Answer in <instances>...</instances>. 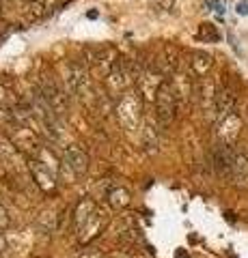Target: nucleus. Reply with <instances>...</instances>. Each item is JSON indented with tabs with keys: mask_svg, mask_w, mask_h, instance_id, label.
Returning <instances> with one entry per match:
<instances>
[{
	"mask_svg": "<svg viewBox=\"0 0 248 258\" xmlns=\"http://www.w3.org/2000/svg\"><path fill=\"white\" fill-rule=\"evenodd\" d=\"M237 11H239V13H248V5H246V3H239V5H237Z\"/></svg>",
	"mask_w": 248,
	"mask_h": 258,
	"instance_id": "19",
	"label": "nucleus"
},
{
	"mask_svg": "<svg viewBox=\"0 0 248 258\" xmlns=\"http://www.w3.org/2000/svg\"><path fill=\"white\" fill-rule=\"evenodd\" d=\"M41 95H43V99L47 101V106H50L54 112H57V114H61V112L67 108L65 95H63V91L52 82V80L43 82V86H41Z\"/></svg>",
	"mask_w": 248,
	"mask_h": 258,
	"instance_id": "8",
	"label": "nucleus"
},
{
	"mask_svg": "<svg viewBox=\"0 0 248 258\" xmlns=\"http://www.w3.org/2000/svg\"><path fill=\"white\" fill-rule=\"evenodd\" d=\"M95 211H97V207H95L93 198H82V200H80L78 207H76V211H74V228H76V232H80L84 228V224L91 220Z\"/></svg>",
	"mask_w": 248,
	"mask_h": 258,
	"instance_id": "10",
	"label": "nucleus"
},
{
	"mask_svg": "<svg viewBox=\"0 0 248 258\" xmlns=\"http://www.w3.org/2000/svg\"><path fill=\"white\" fill-rule=\"evenodd\" d=\"M231 181L237 187H248V151H242L235 155L233 170H231Z\"/></svg>",
	"mask_w": 248,
	"mask_h": 258,
	"instance_id": "11",
	"label": "nucleus"
},
{
	"mask_svg": "<svg viewBox=\"0 0 248 258\" xmlns=\"http://www.w3.org/2000/svg\"><path fill=\"white\" fill-rule=\"evenodd\" d=\"M9 226V213H7V209L0 205V228H7Z\"/></svg>",
	"mask_w": 248,
	"mask_h": 258,
	"instance_id": "18",
	"label": "nucleus"
},
{
	"mask_svg": "<svg viewBox=\"0 0 248 258\" xmlns=\"http://www.w3.org/2000/svg\"><path fill=\"white\" fill-rule=\"evenodd\" d=\"M18 157V151H15V142L7 140L0 136V159L3 161H15Z\"/></svg>",
	"mask_w": 248,
	"mask_h": 258,
	"instance_id": "15",
	"label": "nucleus"
},
{
	"mask_svg": "<svg viewBox=\"0 0 248 258\" xmlns=\"http://www.w3.org/2000/svg\"><path fill=\"white\" fill-rule=\"evenodd\" d=\"M108 203H110V207L113 209H117V211H121V209H125V207H130V191H127L125 187H119V185H115V187H110V191H108Z\"/></svg>",
	"mask_w": 248,
	"mask_h": 258,
	"instance_id": "13",
	"label": "nucleus"
},
{
	"mask_svg": "<svg viewBox=\"0 0 248 258\" xmlns=\"http://www.w3.org/2000/svg\"><path fill=\"white\" fill-rule=\"evenodd\" d=\"M67 84L69 88L80 97H89L91 95V82H89V74L86 67L78 60H71L67 64Z\"/></svg>",
	"mask_w": 248,
	"mask_h": 258,
	"instance_id": "3",
	"label": "nucleus"
},
{
	"mask_svg": "<svg viewBox=\"0 0 248 258\" xmlns=\"http://www.w3.org/2000/svg\"><path fill=\"white\" fill-rule=\"evenodd\" d=\"M237 151L231 149V144L220 142L218 147L212 153V166L218 176H229L231 179V170H233V161H235Z\"/></svg>",
	"mask_w": 248,
	"mask_h": 258,
	"instance_id": "4",
	"label": "nucleus"
},
{
	"mask_svg": "<svg viewBox=\"0 0 248 258\" xmlns=\"http://www.w3.org/2000/svg\"><path fill=\"white\" fill-rule=\"evenodd\" d=\"M28 168H30V172H33L35 183L43 191H54L57 189V172H54L52 168H47V164H43V161H39V159H30Z\"/></svg>",
	"mask_w": 248,
	"mask_h": 258,
	"instance_id": "5",
	"label": "nucleus"
},
{
	"mask_svg": "<svg viewBox=\"0 0 248 258\" xmlns=\"http://www.w3.org/2000/svg\"><path fill=\"white\" fill-rule=\"evenodd\" d=\"M218 125H220V136H222V140H225V144H231L239 132V118L235 116V112H231L229 116L218 120Z\"/></svg>",
	"mask_w": 248,
	"mask_h": 258,
	"instance_id": "12",
	"label": "nucleus"
},
{
	"mask_svg": "<svg viewBox=\"0 0 248 258\" xmlns=\"http://www.w3.org/2000/svg\"><path fill=\"white\" fill-rule=\"evenodd\" d=\"M3 249H5V239L0 237V252H3Z\"/></svg>",
	"mask_w": 248,
	"mask_h": 258,
	"instance_id": "20",
	"label": "nucleus"
},
{
	"mask_svg": "<svg viewBox=\"0 0 248 258\" xmlns=\"http://www.w3.org/2000/svg\"><path fill=\"white\" fill-rule=\"evenodd\" d=\"M106 224H108V215L104 211H95L91 220L84 224V228L80 230V241H82V243H89V241H93L104 230V226H106Z\"/></svg>",
	"mask_w": 248,
	"mask_h": 258,
	"instance_id": "9",
	"label": "nucleus"
},
{
	"mask_svg": "<svg viewBox=\"0 0 248 258\" xmlns=\"http://www.w3.org/2000/svg\"><path fill=\"white\" fill-rule=\"evenodd\" d=\"M117 116L119 120L123 123V127L132 129L138 125V118H140V99L136 93H127L123 95L117 103Z\"/></svg>",
	"mask_w": 248,
	"mask_h": 258,
	"instance_id": "2",
	"label": "nucleus"
},
{
	"mask_svg": "<svg viewBox=\"0 0 248 258\" xmlns=\"http://www.w3.org/2000/svg\"><path fill=\"white\" fill-rule=\"evenodd\" d=\"M201 37L210 39V41H216V39H218V32H216V28L212 26V24H203L201 26Z\"/></svg>",
	"mask_w": 248,
	"mask_h": 258,
	"instance_id": "16",
	"label": "nucleus"
},
{
	"mask_svg": "<svg viewBox=\"0 0 248 258\" xmlns=\"http://www.w3.org/2000/svg\"><path fill=\"white\" fill-rule=\"evenodd\" d=\"M26 5L30 7V11H33L35 15L43 13V0H26Z\"/></svg>",
	"mask_w": 248,
	"mask_h": 258,
	"instance_id": "17",
	"label": "nucleus"
},
{
	"mask_svg": "<svg viewBox=\"0 0 248 258\" xmlns=\"http://www.w3.org/2000/svg\"><path fill=\"white\" fill-rule=\"evenodd\" d=\"M177 112V91L171 82H162L156 91V118L160 127H169Z\"/></svg>",
	"mask_w": 248,
	"mask_h": 258,
	"instance_id": "1",
	"label": "nucleus"
},
{
	"mask_svg": "<svg viewBox=\"0 0 248 258\" xmlns=\"http://www.w3.org/2000/svg\"><path fill=\"white\" fill-rule=\"evenodd\" d=\"M63 161H65V166L76 176H82V174H86V170H89V155H86V151L76 147V144H69V147L65 149V153H63Z\"/></svg>",
	"mask_w": 248,
	"mask_h": 258,
	"instance_id": "6",
	"label": "nucleus"
},
{
	"mask_svg": "<svg viewBox=\"0 0 248 258\" xmlns=\"http://www.w3.org/2000/svg\"><path fill=\"white\" fill-rule=\"evenodd\" d=\"M235 108V91L231 86H222L220 91H216V103H214V112H216V120H222L229 116Z\"/></svg>",
	"mask_w": 248,
	"mask_h": 258,
	"instance_id": "7",
	"label": "nucleus"
},
{
	"mask_svg": "<svg viewBox=\"0 0 248 258\" xmlns=\"http://www.w3.org/2000/svg\"><path fill=\"white\" fill-rule=\"evenodd\" d=\"M190 67L196 76H203L207 74V69L212 67V56L207 52H194L192 54V60H190Z\"/></svg>",
	"mask_w": 248,
	"mask_h": 258,
	"instance_id": "14",
	"label": "nucleus"
}]
</instances>
